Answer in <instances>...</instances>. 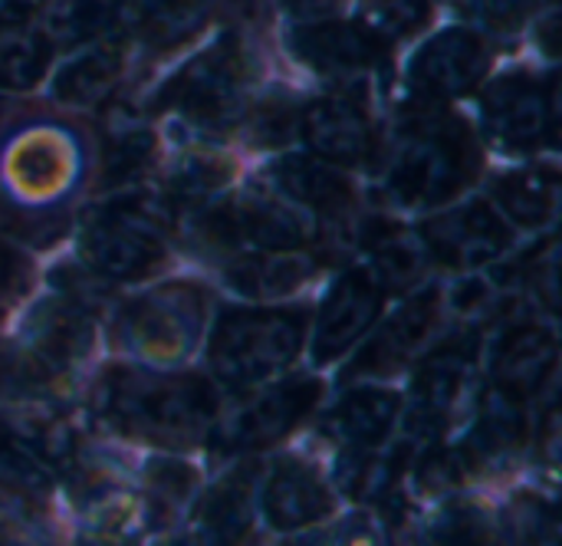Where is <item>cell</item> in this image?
I'll list each match as a JSON object with an SVG mask.
<instances>
[{
  "mask_svg": "<svg viewBox=\"0 0 562 546\" xmlns=\"http://www.w3.org/2000/svg\"><path fill=\"white\" fill-rule=\"evenodd\" d=\"M86 175L89 145L72 122L0 99V231L36 247L53 244Z\"/></svg>",
  "mask_w": 562,
  "mask_h": 546,
  "instance_id": "obj_1",
  "label": "cell"
},
{
  "mask_svg": "<svg viewBox=\"0 0 562 546\" xmlns=\"http://www.w3.org/2000/svg\"><path fill=\"white\" fill-rule=\"evenodd\" d=\"M92 415L119 435L161 448H191L217 419V392L201 376L109 369L92 389Z\"/></svg>",
  "mask_w": 562,
  "mask_h": 546,
  "instance_id": "obj_2",
  "label": "cell"
},
{
  "mask_svg": "<svg viewBox=\"0 0 562 546\" xmlns=\"http://www.w3.org/2000/svg\"><path fill=\"white\" fill-rule=\"evenodd\" d=\"M481 165V145L464 119L422 109L402 125L385 188L405 208H438L461 194L477 178Z\"/></svg>",
  "mask_w": 562,
  "mask_h": 546,
  "instance_id": "obj_3",
  "label": "cell"
},
{
  "mask_svg": "<svg viewBox=\"0 0 562 546\" xmlns=\"http://www.w3.org/2000/svg\"><path fill=\"white\" fill-rule=\"evenodd\" d=\"M168 201L158 194H122L92 208L82 221V264L102 280H145L165 267Z\"/></svg>",
  "mask_w": 562,
  "mask_h": 546,
  "instance_id": "obj_4",
  "label": "cell"
},
{
  "mask_svg": "<svg viewBox=\"0 0 562 546\" xmlns=\"http://www.w3.org/2000/svg\"><path fill=\"white\" fill-rule=\"evenodd\" d=\"M303 310H224L211 333L207 359L217 382L227 389H250L286 372L303 349Z\"/></svg>",
  "mask_w": 562,
  "mask_h": 546,
  "instance_id": "obj_5",
  "label": "cell"
},
{
  "mask_svg": "<svg viewBox=\"0 0 562 546\" xmlns=\"http://www.w3.org/2000/svg\"><path fill=\"white\" fill-rule=\"evenodd\" d=\"M204 313L207 293L201 287L165 283L128 300L115 313L112 343L148 366H178L194 353Z\"/></svg>",
  "mask_w": 562,
  "mask_h": 546,
  "instance_id": "obj_6",
  "label": "cell"
},
{
  "mask_svg": "<svg viewBox=\"0 0 562 546\" xmlns=\"http://www.w3.org/2000/svg\"><path fill=\"white\" fill-rule=\"evenodd\" d=\"M247 82L250 56L237 36H224L168 79L155 109L178 112L201 129H231L244 119Z\"/></svg>",
  "mask_w": 562,
  "mask_h": 546,
  "instance_id": "obj_7",
  "label": "cell"
},
{
  "mask_svg": "<svg viewBox=\"0 0 562 546\" xmlns=\"http://www.w3.org/2000/svg\"><path fill=\"white\" fill-rule=\"evenodd\" d=\"M484 132L504 152H530L543 142L557 145L560 135V105H557V76L550 82L533 79L530 73H510L494 79L481 99Z\"/></svg>",
  "mask_w": 562,
  "mask_h": 546,
  "instance_id": "obj_8",
  "label": "cell"
},
{
  "mask_svg": "<svg viewBox=\"0 0 562 546\" xmlns=\"http://www.w3.org/2000/svg\"><path fill=\"white\" fill-rule=\"evenodd\" d=\"M194 237L214 250H237L244 244L260 250H300L310 244V221L273 194H244L194 221Z\"/></svg>",
  "mask_w": 562,
  "mask_h": 546,
  "instance_id": "obj_9",
  "label": "cell"
},
{
  "mask_svg": "<svg viewBox=\"0 0 562 546\" xmlns=\"http://www.w3.org/2000/svg\"><path fill=\"white\" fill-rule=\"evenodd\" d=\"M323 399V382L313 376L286 379L277 389L254 399L244 412H237L224 428L214 432V455H257L280 438H286Z\"/></svg>",
  "mask_w": 562,
  "mask_h": 546,
  "instance_id": "obj_10",
  "label": "cell"
},
{
  "mask_svg": "<svg viewBox=\"0 0 562 546\" xmlns=\"http://www.w3.org/2000/svg\"><path fill=\"white\" fill-rule=\"evenodd\" d=\"M425 254L448 270H477L510 247V227L487 201H471L451 214L431 218L418 231Z\"/></svg>",
  "mask_w": 562,
  "mask_h": 546,
  "instance_id": "obj_11",
  "label": "cell"
},
{
  "mask_svg": "<svg viewBox=\"0 0 562 546\" xmlns=\"http://www.w3.org/2000/svg\"><path fill=\"white\" fill-rule=\"evenodd\" d=\"M385 293H389L385 283L372 270L366 267L346 270L323 300L316 336H313V359L326 366L336 363L342 353H349L379 320L385 307Z\"/></svg>",
  "mask_w": 562,
  "mask_h": 546,
  "instance_id": "obj_12",
  "label": "cell"
},
{
  "mask_svg": "<svg viewBox=\"0 0 562 546\" xmlns=\"http://www.w3.org/2000/svg\"><path fill=\"white\" fill-rule=\"evenodd\" d=\"M491 63L487 43L471 30H445L435 40H428L408 69V82L418 99L438 102L471 92Z\"/></svg>",
  "mask_w": 562,
  "mask_h": 546,
  "instance_id": "obj_13",
  "label": "cell"
},
{
  "mask_svg": "<svg viewBox=\"0 0 562 546\" xmlns=\"http://www.w3.org/2000/svg\"><path fill=\"white\" fill-rule=\"evenodd\" d=\"M300 135L313 155L329 165L359 168L372 161L379 142L366 102L356 96H326L300 112Z\"/></svg>",
  "mask_w": 562,
  "mask_h": 546,
  "instance_id": "obj_14",
  "label": "cell"
},
{
  "mask_svg": "<svg viewBox=\"0 0 562 546\" xmlns=\"http://www.w3.org/2000/svg\"><path fill=\"white\" fill-rule=\"evenodd\" d=\"M290 49L310 69L326 76H356L389 66V40L366 23H313L290 33Z\"/></svg>",
  "mask_w": 562,
  "mask_h": 546,
  "instance_id": "obj_15",
  "label": "cell"
},
{
  "mask_svg": "<svg viewBox=\"0 0 562 546\" xmlns=\"http://www.w3.org/2000/svg\"><path fill=\"white\" fill-rule=\"evenodd\" d=\"M474 359H477L474 333H461V336L448 339L445 346H438L435 353H428V359L418 369L415 392H412V412H408V428L415 435L438 432L448 422V415L464 389V379L471 376Z\"/></svg>",
  "mask_w": 562,
  "mask_h": 546,
  "instance_id": "obj_16",
  "label": "cell"
},
{
  "mask_svg": "<svg viewBox=\"0 0 562 546\" xmlns=\"http://www.w3.org/2000/svg\"><path fill=\"white\" fill-rule=\"evenodd\" d=\"M23 346L40 359L43 369H49L56 379H66V372L92 349V310L72 297H53L26 323Z\"/></svg>",
  "mask_w": 562,
  "mask_h": 546,
  "instance_id": "obj_17",
  "label": "cell"
},
{
  "mask_svg": "<svg viewBox=\"0 0 562 546\" xmlns=\"http://www.w3.org/2000/svg\"><path fill=\"white\" fill-rule=\"evenodd\" d=\"M557 363H560V343L553 330L537 323H517L501 336L494 349L491 379L494 389L527 402L540 395V389L557 372Z\"/></svg>",
  "mask_w": 562,
  "mask_h": 546,
  "instance_id": "obj_18",
  "label": "cell"
},
{
  "mask_svg": "<svg viewBox=\"0 0 562 546\" xmlns=\"http://www.w3.org/2000/svg\"><path fill=\"white\" fill-rule=\"evenodd\" d=\"M263 511L267 521L283 534L326 521L333 514V494L323 471L296 455L280 458L263 488Z\"/></svg>",
  "mask_w": 562,
  "mask_h": 546,
  "instance_id": "obj_19",
  "label": "cell"
},
{
  "mask_svg": "<svg viewBox=\"0 0 562 546\" xmlns=\"http://www.w3.org/2000/svg\"><path fill=\"white\" fill-rule=\"evenodd\" d=\"M438 320V287L422 290L418 297H412L379 333L375 339L356 356V363L346 369V379H359V376H389L395 369H402L431 336Z\"/></svg>",
  "mask_w": 562,
  "mask_h": 546,
  "instance_id": "obj_20",
  "label": "cell"
},
{
  "mask_svg": "<svg viewBox=\"0 0 562 546\" xmlns=\"http://www.w3.org/2000/svg\"><path fill=\"white\" fill-rule=\"evenodd\" d=\"M270 181L296 204L313 208L323 218H342L356 204L352 181L336 171L329 161L286 155L277 165H270Z\"/></svg>",
  "mask_w": 562,
  "mask_h": 546,
  "instance_id": "obj_21",
  "label": "cell"
},
{
  "mask_svg": "<svg viewBox=\"0 0 562 546\" xmlns=\"http://www.w3.org/2000/svg\"><path fill=\"white\" fill-rule=\"evenodd\" d=\"M402 412V399L392 389H379V386H362L346 392L336 409L326 415V432L339 442H346L349 448H379L395 419Z\"/></svg>",
  "mask_w": 562,
  "mask_h": 546,
  "instance_id": "obj_22",
  "label": "cell"
},
{
  "mask_svg": "<svg viewBox=\"0 0 562 546\" xmlns=\"http://www.w3.org/2000/svg\"><path fill=\"white\" fill-rule=\"evenodd\" d=\"M53 56V43L40 30V23L20 10H0V89L26 92L33 89Z\"/></svg>",
  "mask_w": 562,
  "mask_h": 546,
  "instance_id": "obj_23",
  "label": "cell"
},
{
  "mask_svg": "<svg viewBox=\"0 0 562 546\" xmlns=\"http://www.w3.org/2000/svg\"><path fill=\"white\" fill-rule=\"evenodd\" d=\"M155 132L128 105H115L102 119V181L128 185L155 158Z\"/></svg>",
  "mask_w": 562,
  "mask_h": 546,
  "instance_id": "obj_24",
  "label": "cell"
},
{
  "mask_svg": "<svg viewBox=\"0 0 562 546\" xmlns=\"http://www.w3.org/2000/svg\"><path fill=\"white\" fill-rule=\"evenodd\" d=\"M359 247L372 257V267H375L372 274L385 283V290L412 283L428 257L422 237L389 218L366 221L359 231Z\"/></svg>",
  "mask_w": 562,
  "mask_h": 546,
  "instance_id": "obj_25",
  "label": "cell"
},
{
  "mask_svg": "<svg viewBox=\"0 0 562 546\" xmlns=\"http://www.w3.org/2000/svg\"><path fill=\"white\" fill-rule=\"evenodd\" d=\"M494 198L520 227H543L557 218L560 208V171L553 165H533L497 178Z\"/></svg>",
  "mask_w": 562,
  "mask_h": 546,
  "instance_id": "obj_26",
  "label": "cell"
},
{
  "mask_svg": "<svg viewBox=\"0 0 562 546\" xmlns=\"http://www.w3.org/2000/svg\"><path fill=\"white\" fill-rule=\"evenodd\" d=\"M224 274H227V283L240 297L273 300V297H286L300 290L303 280L313 274V264L293 250H257L227 264Z\"/></svg>",
  "mask_w": 562,
  "mask_h": 546,
  "instance_id": "obj_27",
  "label": "cell"
},
{
  "mask_svg": "<svg viewBox=\"0 0 562 546\" xmlns=\"http://www.w3.org/2000/svg\"><path fill=\"white\" fill-rule=\"evenodd\" d=\"M128 7V0H49L40 30L49 43L59 46L102 40L132 16Z\"/></svg>",
  "mask_w": 562,
  "mask_h": 546,
  "instance_id": "obj_28",
  "label": "cell"
},
{
  "mask_svg": "<svg viewBox=\"0 0 562 546\" xmlns=\"http://www.w3.org/2000/svg\"><path fill=\"white\" fill-rule=\"evenodd\" d=\"M527 438V415H524V402L491 389L481 409V422L471 432L464 455L471 458V465H487V461H501L507 455H514Z\"/></svg>",
  "mask_w": 562,
  "mask_h": 546,
  "instance_id": "obj_29",
  "label": "cell"
},
{
  "mask_svg": "<svg viewBox=\"0 0 562 546\" xmlns=\"http://www.w3.org/2000/svg\"><path fill=\"white\" fill-rule=\"evenodd\" d=\"M250 484H254V465L250 468L240 465L211 488L198 514V531L204 541L234 544L250 531Z\"/></svg>",
  "mask_w": 562,
  "mask_h": 546,
  "instance_id": "obj_30",
  "label": "cell"
},
{
  "mask_svg": "<svg viewBox=\"0 0 562 546\" xmlns=\"http://www.w3.org/2000/svg\"><path fill=\"white\" fill-rule=\"evenodd\" d=\"M122 73V46L105 40L66 63L53 82V92L66 105H99Z\"/></svg>",
  "mask_w": 562,
  "mask_h": 546,
  "instance_id": "obj_31",
  "label": "cell"
},
{
  "mask_svg": "<svg viewBox=\"0 0 562 546\" xmlns=\"http://www.w3.org/2000/svg\"><path fill=\"white\" fill-rule=\"evenodd\" d=\"M135 16L151 49H175L201 33L211 16V0H145Z\"/></svg>",
  "mask_w": 562,
  "mask_h": 546,
  "instance_id": "obj_32",
  "label": "cell"
},
{
  "mask_svg": "<svg viewBox=\"0 0 562 546\" xmlns=\"http://www.w3.org/2000/svg\"><path fill=\"white\" fill-rule=\"evenodd\" d=\"M142 481H145L142 514L148 521L145 527L158 531V527H168V521L191 501L194 484H198V471L188 461L158 458L145 468Z\"/></svg>",
  "mask_w": 562,
  "mask_h": 546,
  "instance_id": "obj_33",
  "label": "cell"
},
{
  "mask_svg": "<svg viewBox=\"0 0 562 546\" xmlns=\"http://www.w3.org/2000/svg\"><path fill=\"white\" fill-rule=\"evenodd\" d=\"M0 481L23 491H49L53 484V468L40 455L26 419L0 415Z\"/></svg>",
  "mask_w": 562,
  "mask_h": 546,
  "instance_id": "obj_34",
  "label": "cell"
},
{
  "mask_svg": "<svg viewBox=\"0 0 562 546\" xmlns=\"http://www.w3.org/2000/svg\"><path fill=\"white\" fill-rule=\"evenodd\" d=\"M234 175V165L221 155H207V152H191L184 155L168 181H165V201L168 208H181V211H191V208H201L207 198H214Z\"/></svg>",
  "mask_w": 562,
  "mask_h": 546,
  "instance_id": "obj_35",
  "label": "cell"
},
{
  "mask_svg": "<svg viewBox=\"0 0 562 546\" xmlns=\"http://www.w3.org/2000/svg\"><path fill=\"white\" fill-rule=\"evenodd\" d=\"M405 461H408L405 445L392 455H366V448H352L339 458L336 481L346 494L359 501H385L392 484L402 478Z\"/></svg>",
  "mask_w": 562,
  "mask_h": 546,
  "instance_id": "obj_36",
  "label": "cell"
},
{
  "mask_svg": "<svg viewBox=\"0 0 562 546\" xmlns=\"http://www.w3.org/2000/svg\"><path fill=\"white\" fill-rule=\"evenodd\" d=\"M59 379L40 366V359L16 343L0 339V402H36Z\"/></svg>",
  "mask_w": 562,
  "mask_h": 546,
  "instance_id": "obj_37",
  "label": "cell"
},
{
  "mask_svg": "<svg viewBox=\"0 0 562 546\" xmlns=\"http://www.w3.org/2000/svg\"><path fill=\"white\" fill-rule=\"evenodd\" d=\"M366 26L382 40L418 33L431 16V0H362Z\"/></svg>",
  "mask_w": 562,
  "mask_h": 546,
  "instance_id": "obj_38",
  "label": "cell"
},
{
  "mask_svg": "<svg viewBox=\"0 0 562 546\" xmlns=\"http://www.w3.org/2000/svg\"><path fill=\"white\" fill-rule=\"evenodd\" d=\"M520 280L530 283V290L537 293V300H543V307L550 313H557L560 303V260H557V241H543L537 250H530L520 267H517Z\"/></svg>",
  "mask_w": 562,
  "mask_h": 546,
  "instance_id": "obj_39",
  "label": "cell"
},
{
  "mask_svg": "<svg viewBox=\"0 0 562 546\" xmlns=\"http://www.w3.org/2000/svg\"><path fill=\"white\" fill-rule=\"evenodd\" d=\"M431 541L438 544H481L491 541V524L481 508H448L431 524Z\"/></svg>",
  "mask_w": 562,
  "mask_h": 546,
  "instance_id": "obj_40",
  "label": "cell"
},
{
  "mask_svg": "<svg viewBox=\"0 0 562 546\" xmlns=\"http://www.w3.org/2000/svg\"><path fill=\"white\" fill-rule=\"evenodd\" d=\"M300 132V109L290 99H270L250 115V135L257 145H283Z\"/></svg>",
  "mask_w": 562,
  "mask_h": 546,
  "instance_id": "obj_41",
  "label": "cell"
},
{
  "mask_svg": "<svg viewBox=\"0 0 562 546\" xmlns=\"http://www.w3.org/2000/svg\"><path fill=\"white\" fill-rule=\"evenodd\" d=\"M474 471L471 458L461 452H451V448H438V452H428L418 465V484L422 491H445V488H458L468 475Z\"/></svg>",
  "mask_w": 562,
  "mask_h": 546,
  "instance_id": "obj_42",
  "label": "cell"
},
{
  "mask_svg": "<svg viewBox=\"0 0 562 546\" xmlns=\"http://www.w3.org/2000/svg\"><path fill=\"white\" fill-rule=\"evenodd\" d=\"M514 531L520 534V541H557L560 517L550 504L537 498H520L514 508Z\"/></svg>",
  "mask_w": 562,
  "mask_h": 546,
  "instance_id": "obj_43",
  "label": "cell"
},
{
  "mask_svg": "<svg viewBox=\"0 0 562 546\" xmlns=\"http://www.w3.org/2000/svg\"><path fill=\"white\" fill-rule=\"evenodd\" d=\"M33 524H36V514H33V504H30L26 491L16 488V484L0 481V544L16 541Z\"/></svg>",
  "mask_w": 562,
  "mask_h": 546,
  "instance_id": "obj_44",
  "label": "cell"
},
{
  "mask_svg": "<svg viewBox=\"0 0 562 546\" xmlns=\"http://www.w3.org/2000/svg\"><path fill=\"white\" fill-rule=\"evenodd\" d=\"M471 13H477L484 23L497 30H517L527 13L537 7V0H468Z\"/></svg>",
  "mask_w": 562,
  "mask_h": 546,
  "instance_id": "obj_45",
  "label": "cell"
},
{
  "mask_svg": "<svg viewBox=\"0 0 562 546\" xmlns=\"http://www.w3.org/2000/svg\"><path fill=\"white\" fill-rule=\"evenodd\" d=\"M30 274H33L30 260L16 247L0 241V300L20 297L30 283Z\"/></svg>",
  "mask_w": 562,
  "mask_h": 546,
  "instance_id": "obj_46",
  "label": "cell"
},
{
  "mask_svg": "<svg viewBox=\"0 0 562 546\" xmlns=\"http://www.w3.org/2000/svg\"><path fill=\"white\" fill-rule=\"evenodd\" d=\"M280 3L296 16H323V13H333L342 0H280Z\"/></svg>",
  "mask_w": 562,
  "mask_h": 546,
  "instance_id": "obj_47",
  "label": "cell"
}]
</instances>
